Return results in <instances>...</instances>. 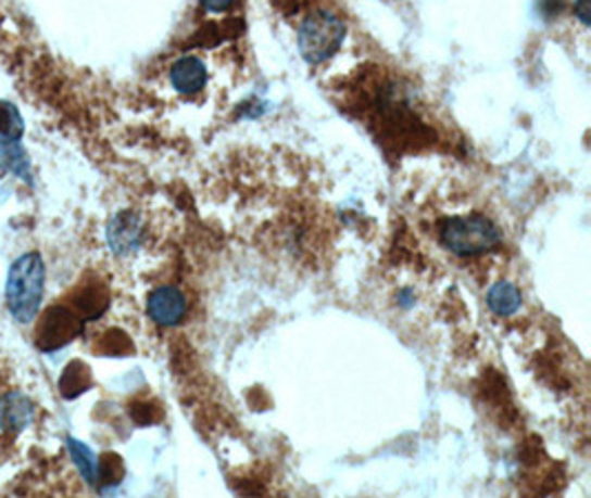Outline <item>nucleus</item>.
Returning a JSON list of instances; mask_svg holds the SVG:
<instances>
[{"label": "nucleus", "instance_id": "nucleus-1", "mask_svg": "<svg viewBox=\"0 0 591 498\" xmlns=\"http://www.w3.org/2000/svg\"><path fill=\"white\" fill-rule=\"evenodd\" d=\"M47 268L40 253H25L12 261L8 272L5 302L14 321L27 325L38 317L45 297Z\"/></svg>", "mask_w": 591, "mask_h": 498}, {"label": "nucleus", "instance_id": "nucleus-2", "mask_svg": "<svg viewBox=\"0 0 591 498\" xmlns=\"http://www.w3.org/2000/svg\"><path fill=\"white\" fill-rule=\"evenodd\" d=\"M439 240L454 255L475 257L490 253L501 244V229L486 213H458L441 221Z\"/></svg>", "mask_w": 591, "mask_h": 498}, {"label": "nucleus", "instance_id": "nucleus-3", "mask_svg": "<svg viewBox=\"0 0 591 498\" xmlns=\"http://www.w3.org/2000/svg\"><path fill=\"white\" fill-rule=\"evenodd\" d=\"M345 36V25L330 12H313L309 14L298 31V44L304 61L311 65H319L335 55Z\"/></svg>", "mask_w": 591, "mask_h": 498}, {"label": "nucleus", "instance_id": "nucleus-4", "mask_svg": "<svg viewBox=\"0 0 591 498\" xmlns=\"http://www.w3.org/2000/svg\"><path fill=\"white\" fill-rule=\"evenodd\" d=\"M85 323L87 321L72 306L65 304L49 306L36 323L34 344L40 353L61 350L83 335Z\"/></svg>", "mask_w": 591, "mask_h": 498}, {"label": "nucleus", "instance_id": "nucleus-5", "mask_svg": "<svg viewBox=\"0 0 591 498\" xmlns=\"http://www.w3.org/2000/svg\"><path fill=\"white\" fill-rule=\"evenodd\" d=\"M106 244L113 255H131L142 244V217L138 210L115 213L106 227Z\"/></svg>", "mask_w": 591, "mask_h": 498}, {"label": "nucleus", "instance_id": "nucleus-6", "mask_svg": "<svg viewBox=\"0 0 591 498\" xmlns=\"http://www.w3.org/2000/svg\"><path fill=\"white\" fill-rule=\"evenodd\" d=\"M147 312L158 325H177L187 315V297L175 286H160L149 295Z\"/></svg>", "mask_w": 591, "mask_h": 498}, {"label": "nucleus", "instance_id": "nucleus-7", "mask_svg": "<svg viewBox=\"0 0 591 498\" xmlns=\"http://www.w3.org/2000/svg\"><path fill=\"white\" fill-rule=\"evenodd\" d=\"M34 419H36V406L27 395L12 391L0 397V430L3 432L21 434L34 423Z\"/></svg>", "mask_w": 591, "mask_h": 498}, {"label": "nucleus", "instance_id": "nucleus-8", "mask_svg": "<svg viewBox=\"0 0 591 498\" xmlns=\"http://www.w3.org/2000/svg\"><path fill=\"white\" fill-rule=\"evenodd\" d=\"M168 80L177 93L193 95L206 87L209 72L198 55H183L180 61L173 63L168 72Z\"/></svg>", "mask_w": 591, "mask_h": 498}, {"label": "nucleus", "instance_id": "nucleus-9", "mask_svg": "<svg viewBox=\"0 0 591 498\" xmlns=\"http://www.w3.org/2000/svg\"><path fill=\"white\" fill-rule=\"evenodd\" d=\"M74 299V308L85 321H96L109 308V291L104 284H85Z\"/></svg>", "mask_w": 591, "mask_h": 498}, {"label": "nucleus", "instance_id": "nucleus-10", "mask_svg": "<svg viewBox=\"0 0 591 498\" xmlns=\"http://www.w3.org/2000/svg\"><path fill=\"white\" fill-rule=\"evenodd\" d=\"M25 133V120L14 102L0 100V149L21 144Z\"/></svg>", "mask_w": 591, "mask_h": 498}, {"label": "nucleus", "instance_id": "nucleus-11", "mask_svg": "<svg viewBox=\"0 0 591 498\" xmlns=\"http://www.w3.org/2000/svg\"><path fill=\"white\" fill-rule=\"evenodd\" d=\"M91 385V372L83 361H72L65 370L61 381H58V391L65 399H76L83 393L89 391Z\"/></svg>", "mask_w": 591, "mask_h": 498}, {"label": "nucleus", "instance_id": "nucleus-12", "mask_svg": "<svg viewBox=\"0 0 591 498\" xmlns=\"http://www.w3.org/2000/svg\"><path fill=\"white\" fill-rule=\"evenodd\" d=\"M520 291L512 282H499L488 291V306L499 317H510L520 308Z\"/></svg>", "mask_w": 591, "mask_h": 498}, {"label": "nucleus", "instance_id": "nucleus-13", "mask_svg": "<svg viewBox=\"0 0 591 498\" xmlns=\"http://www.w3.org/2000/svg\"><path fill=\"white\" fill-rule=\"evenodd\" d=\"M67 450H70V457H72L74 465L78 468L80 476L85 478V483L98 487V457L93 455V450L74 436H67Z\"/></svg>", "mask_w": 591, "mask_h": 498}, {"label": "nucleus", "instance_id": "nucleus-14", "mask_svg": "<svg viewBox=\"0 0 591 498\" xmlns=\"http://www.w3.org/2000/svg\"><path fill=\"white\" fill-rule=\"evenodd\" d=\"M125 476V468L123 461L117 459L115 455H104L102 459H98V487H111L117 485Z\"/></svg>", "mask_w": 591, "mask_h": 498}, {"label": "nucleus", "instance_id": "nucleus-15", "mask_svg": "<svg viewBox=\"0 0 591 498\" xmlns=\"http://www.w3.org/2000/svg\"><path fill=\"white\" fill-rule=\"evenodd\" d=\"M200 3H202V8H204L206 12L222 14V12H226V10L232 8L235 0H200Z\"/></svg>", "mask_w": 591, "mask_h": 498}, {"label": "nucleus", "instance_id": "nucleus-16", "mask_svg": "<svg viewBox=\"0 0 591 498\" xmlns=\"http://www.w3.org/2000/svg\"><path fill=\"white\" fill-rule=\"evenodd\" d=\"M574 12L582 25H589V0H576Z\"/></svg>", "mask_w": 591, "mask_h": 498}]
</instances>
